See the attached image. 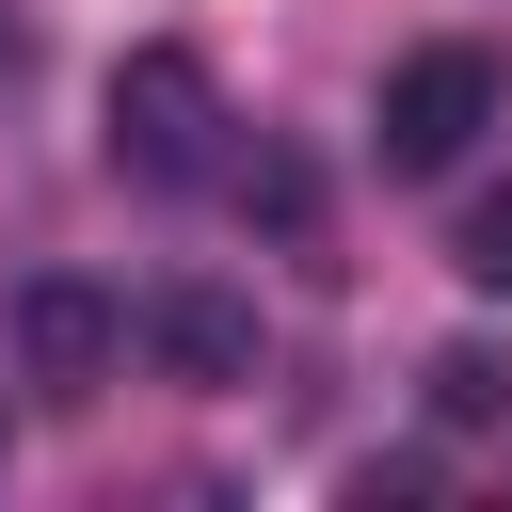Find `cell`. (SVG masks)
Listing matches in <instances>:
<instances>
[{"instance_id":"cell-1","label":"cell","mask_w":512,"mask_h":512,"mask_svg":"<svg viewBox=\"0 0 512 512\" xmlns=\"http://www.w3.org/2000/svg\"><path fill=\"white\" fill-rule=\"evenodd\" d=\"M112 160L160 176V192L224 176V80H208V48H128L112 64Z\"/></svg>"},{"instance_id":"cell-2","label":"cell","mask_w":512,"mask_h":512,"mask_svg":"<svg viewBox=\"0 0 512 512\" xmlns=\"http://www.w3.org/2000/svg\"><path fill=\"white\" fill-rule=\"evenodd\" d=\"M496 128V48H416L384 64V176H448Z\"/></svg>"},{"instance_id":"cell-3","label":"cell","mask_w":512,"mask_h":512,"mask_svg":"<svg viewBox=\"0 0 512 512\" xmlns=\"http://www.w3.org/2000/svg\"><path fill=\"white\" fill-rule=\"evenodd\" d=\"M16 352H32V400H96L112 352H128V304L80 288V272H32L16 288Z\"/></svg>"},{"instance_id":"cell-4","label":"cell","mask_w":512,"mask_h":512,"mask_svg":"<svg viewBox=\"0 0 512 512\" xmlns=\"http://www.w3.org/2000/svg\"><path fill=\"white\" fill-rule=\"evenodd\" d=\"M144 352L192 368V384H240V368H256V320H240L224 288H160V304H144Z\"/></svg>"},{"instance_id":"cell-5","label":"cell","mask_w":512,"mask_h":512,"mask_svg":"<svg viewBox=\"0 0 512 512\" xmlns=\"http://www.w3.org/2000/svg\"><path fill=\"white\" fill-rule=\"evenodd\" d=\"M432 416H448V432H480V416H512V368H496L480 336H464V352H432Z\"/></svg>"},{"instance_id":"cell-6","label":"cell","mask_w":512,"mask_h":512,"mask_svg":"<svg viewBox=\"0 0 512 512\" xmlns=\"http://www.w3.org/2000/svg\"><path fill=\"white\" fill-rule=\"evenodd\" d=\"M448 256H464V288H496V304H512V176L464 208V240H448Z\"/></svg>"}]
</instances>
